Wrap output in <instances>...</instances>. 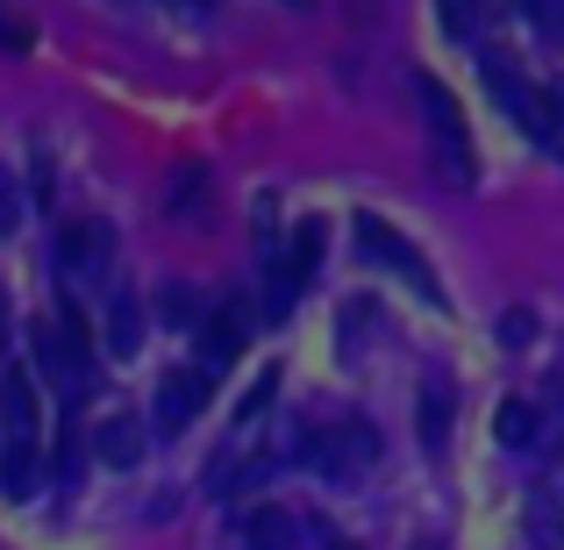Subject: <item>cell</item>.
<instances>
[{
  "label": "cell",
  "instance_id": "1",
  "mask_svg": "<svg viewBox=\"0 0 564 550\" xmlns=\"http://www.w3.org/2000/svg\"><path fill=\"white\" fill-rule=\"evenodd\" d=\"M0 422H8L0 486H8V494H29V479H36V386H29L22 365H8V379H0Z\"/></svg>",
  "mask_w": 564,
  "mask_h": 550
},
{
  "label": "cell",
  "instance_id": "2",
  "mask_svg": "<svg viewBox=\"0 0 564 550\" xmlns=\"http://www.w3.org/2000/svg\"><path fill=\"white\" fill-rule=\"evenodd\" d=\"M414 94H422V108H429V137H436V172H443V186H471V143H465V115H457L451 86L422 72V79H414Z\"/></svg>",
  "mask_w": 564,
  "mask_h": 550
},
{
  "label": "cell",
  "instance_id": "3",
  "mask_svg": "<svg viewBox=\"0 0 564 550\" xmlns=\"http://www.w3.org/2000/svg\"><path fill=\"white\" fill-rule=\"evenodd\" d=\"M315 258H322V222H301V236H293L286 258H279V250H264V272H272V287H264V315H272V322L301 301V287L315 279Z\"/></svg>",
  "mask_w": 564,
  "mask_h": 550
},
{
  "label": "cell",
  "instance_id": "4",
  "mask_svg": "<svg viewBox=\"0 0 564 550\" xmlns=\"http://www.w3.org/2000/svg\"><path fill=\"white\" fill-rule=\"evenodd\" d=\"M372 457H379L372 422H336V429H315V436H307V465L329 472V479H350V472H365Z\"/></svg>",
  "mask_w": 564,
  "mask_h": 550
},
{
  "label": "cell",
  "instance_id": "5",
  "mask_svg": "<svg viewBox=\"0 0 564 550\" xmlns=\"http://www.w3.org/2000/svg\"><path fill=\"white\" fill-rule=\"evenodd\" d=\"M36 344H43V365H51L57 379H72V393H86V365H94V351H86L79 308H57V315L36 330Z\"/></svg>",
  "mask_w": 564,
  "mask_h": 550
},
{
  "label": "cell",
  "instance_id": "6",
  "mask_svg": "<svg viewBox=\"0 0 564 550\" xmlns=\"http://www.w3.org/2000/svg\"><path fill=\"white\" fill-rule=\"evenodd\" d=\"M108 258H115V236H108V222H65L57 229V272L65 279H100L108 272Z\"/></svg>",
  "mask_w": 564,
  "mask_h": 550
},
{
  "label": "cell",
  "instance_id": "7",
  "mask_svg": "<svg viewBox=\"0 0 564 550\" xmlns=\"http://www.w3.org/2000/svg\"><path fill=\"white\" fill-rule=\"evenodd\" d=\"M207 393H215V386H207V365H193V371H172V379H158V429H165V436H180V429L193 422V414L207 408Z\"/></svg>",
  "mask_w": 564,
  "mask_h": 550
},
{
  "label": "cell",
  "instance_id": "8",
  "mask_svg": "<svg viewBox=\"0 0 564 550\" xmlns=\"http://www.w3.org/2000/svg\"><path fill=\"white\" fill-rule=\"evenodd\" d=\"M358 244H365V250H372V258H379V265H393V272H400V279H414V287H422V293H429V301H436V279H429V265H422V250H414V244H400V236H393V229H386V222H379V215H358Z\"/></svg>",
  "mask_w": 564,
  "mask_h": 550
},
{
  "label": "cell",
  "instance_id": "9",
  "mask_svg": "<svg viewBox=\"0 0 564 550\" xmlns=\"http://www.w3.org/2000/svg\"><path fill=\"white\" fill-rule=\"evenodd\" d=\"M243 336H250V322H243V308H215V315L200 322V351H207V371H221L243 351Z\"/></svg>",
  "mask_w": 564,
  "mask_h": 550
},
{
  "label": "cell",
  "instance_id": "10",
  "mask_svg": "<svg viewBox=\"0 0 564 550\" xmlns=\"http://www.w3.org/2000/svg\"><path fill=\"white\" fill-rule=\"evenodd\" d=\"M94 451H100V465H137V457H143V422H137V414H108V422H100L94 429Z\"/></svg>",
  "mask_w": 564,
  "mask_h": 550
},
{
  "label": "cell",
  "instance_id": "11",
  "mask_svg": "<svg viewBox=\"0 0 564 550\" xmlns=\"http://www.w3.org/2000/svg\"><path fill=\"white\" fill-rule=\"evenodd\" d=\"M243 543L250 550H293V543H301V522H293L286 508H272V500H264V508L243 515Z\"/></svg>",
  "mask_w": 564,
  "mask_h": 550
},
{
  "label": "cell",
  "instance_id": "12",
  "mask_svg": "<svg viewBox=\"0 0 564 550\" xmlns=\"http://www.w3.org/2000/svg\"><path fill=\"white\" fill-rule=\"evenodd\" d=\"M494 436L508 443V451H536V436H543V414L529 408V400H500V408H494Z\"/></svg>",
  "mask_w": 564,
  "mask_h": 550
},
{
  "label": "cell",
  "instance_id": "13",
  "mask_svg": "<svg viewBox=\"0 0 564 550\" xmlns=\"http://www.w3.org/2000/svg\"><path fill=\"white\" fill-rule=\"evenodd\" d=\"M137 344H143V315H137V301H115V308H108V351H115V358H129Z\"/></svg>",
  "mask_w": 564,
  "mask_h": 550
},
{
  "label": "cell",
  "instance_id": "14",
  "mask_svg": "<svg viewBox=\"0 0 564 550\" xmlns=\"http://www.w3.org/2000/svg\"><path fill=\"white\" fill-rule=\"evenodd\" d=\"M436 8H443V29H451L457 43H479L486 36V8H479V0H436Z\"/></svg>",
  "mask_w": 564,
  "mask_h": 550
},
{
  "label": "cell",
  "instance_id": "15",
  "mask_svg": "<svg viewBox=\"0 0 564 550\" xmlns=\"http://www.w3.org/2000/svg\"><path fill=\"white\" fill-rule=\"evenodd\" d=\"M529 543H536V550H557V543H564L557 494H536V500H529Z\"/></svg>",
  "mask_w": 564,
  "mask_h": 550
},
{
  "label": "cell",
  "instance_id": "16",
  "mask_svg": "<svg viewBox=\"0 0 564 550\" xmlns=\"http://www.w3.org/2000/svg\"><path fill=\"white\" fill-rule=\"evenodd\" d=\"M443 429H451V393H443V379L429 386V400H422V436H429V451H443Z\"/></svg>",
  "mask_w": 564,
  "mask_h": 550
},
{
  "label": "cell",
  "instance_id": "17",
  "mask_svg": "<svg viewBox=\"0 0 564 550\" xmlns=\"http://www.w3.org/2000/svg\"><path fill=\"white\" fill-rule=\"evenodd\" d=\"M529 336H536V315H529V308H508V315H500V344H508V351H522Z\"/></svg>",
  "mask_w": 564,
  "mask_h": 550
},
{
  "label": "cell",
  "instance_id": "18",
  "mask_svg": "<svg viewBox=\"0 0 564 550\" xmlns=\"http://www.w3.org/2000/svg\"><path fill=\"white\" fill-rule=\"evenodd\" d=\"M165 315L172 322H200V293H193V287H165Z\"/></svg>",
  "mask_w": 564,
  "mask_h": 550
},
{
  "label": "cell",
  "instance_id": "19",
  "mask_svg": "<svg viewBox=\"0 0 564 550\" xmlns=\"http://www.w3.org/2000/svg\"><path fill=\"white\" fill-rule=\"evenodd\" d=\"M22 229V193H14V180L0 172V236H14Z\"/></svg>",
  "mask_w": 564,
  "mask_h": 550
},
{
  "label": "cell",
  "instance_id": "20",
  "mask_svg": "<svg viewBox=\"0 0 564 550\" xmlns=\"http://www.w3.org/2000/svg\"><path fill=\"white\" fill-rule=\"evenodd\" d=\"M543 94H551V151L564 158V79H551Z\"/></svg>",
  "mask_w": 564,
  "mask_h": 550
},
{
  "label": "cell",
  "instance_id": "21",
  "mask_svg": "<svg viewBox=\"0 0 564 550\" xmlns=\"http://www.w3.org/2000/svg\"><path fill=\"white\" fill-rule=\"evenodd\" d=\"M200 172H180V180H172V207H186V215H193V207H200Z\"/></svg>",
  "mask_w": 564,
  "mask_h": 550
},
{
  "label": "cell",
  "instance_id": "22",
  "mask_svg": "<svg viewBox=\"0 0 564 550\" xmlns=\"http://www.w3.org/2000/svg\"><path fill=\"white\" fill-rule=\"evenodd\" d=\"M0 51H29V22L0 8Z\"/></svg>",
  "mask_w": 564,
  "mask_h": 550
},
{
  "label": "cell",
  "instance_id": "23",
  "mask_svg": "<svg viewBox=\"0 0 564 550\" xmlns=\"http://www.w3.org/2000/svg\"><path fill=\"white\" fill-rule=\"evenodd\" d=\"M529 14H536L543 29H551V36H564V0H522Z\"/></svg>",
  "mask_w": 564,
  "mask_h": 550
},
{
  "label": "cell",
  "instance_id": "24",
  "mask_svg": "<svg viewBox=\"0 0 564 550\" xmlns=\"http://www.w3.org/2000/svg\"><path fill=\"white\" fill-rule=\"evenodd\" d=\"M286 8H315V0H286Z\"/></svg>",
  "mask_w": 564,
  "mask_h": 550
},
{
  "label": "cell",
  "instance_id": "25",
  "mask_svg": "<svg viewBox=\"0 0 564 550\" xmlns=\"http://www.w3.org/2000/svg\"><path fill=\"white\" fill-rule=\"evenodd\" d=\"M0 344H8V330H0Z\"/></svg>",
  "mask_w": 564,
  "mask_h": 550
}]
</instances>
